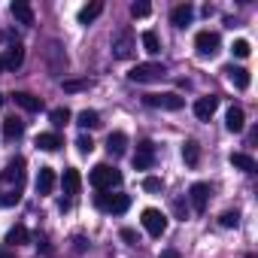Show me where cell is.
I'll return each instance as SVG.
<instances>
[{"label":"cell","mask_w":258,"mask_h":258,"mask_svg":"<svg viewBox=\"0 0 258 258\" xmlns=\"http://www.w3.org/2000/svg\"><path fill=\"white\" fill-rule=\"evenodd\" d=\"M4 103H7V97H4V94H0V106H4Z\"/></svg>","instance_id":"ab89813d"},{"label":"cell","mask_w":258,"mask_h":258,"mask_svg":"<svg viewBox=\"0 0 258 258\" xmlns=\"http://www.w3.org/2000/svg\"><path fill=\"white\" fill-rule=\"evenodd\" d=\"M13 100H16L22 109H28V112H40V109H43V100H40V97H34V94H28V91H16V94H13Z\"/></svg>","instance_id":"d6986e66"},{"label":"cell","mask_w":258,"mask_h":258,"mask_svg":"<svg viewBox=\"0 0 258 258\" xmlns=\"http://www.w3.org/2000/svg\"><path fill=\"white\" fill-rule=\"evenodd\" d=\"M225 73H228V79L234 82V88H240V91H246L249 88V82H252V76H249V70L246 67H225Z\"/></svg>","instance_id":"2e32d148"},{"label":"cell","mask_w":258,"mask_h":258,"mask_svg":"<svg viewBox=\"0 0 258 258\" xmlns=\"http://www.w3.org/2000/svg\"><path fill=\"white\" fill-rule=\"evenodd\" d=\"M49 118H52L55 127H64V124L70 121V109H67V106H55V109L49 112Z\"/></svg>","instance_id":"f1b7e54d"},{"label":"cell","mask_w":258,"mask_h":258,"mask_svg":"<svg viewBox=\"0 0 258 258\" xmlns=\"http://www.w3.org/2000/svg\"><path fill=\"white\" fill-rule=\"evenodd\" d=\"M143 103H146V106H155V109H170V112H176V109L185 106V100H182L179 94H173V91H164V94H146Z\"/></svg>","instance_id":"8992f818"},{"label":"cell","mask_w":258,"mask_h":258,"mask_svg":"<svg viewBox=\"0 0 258 258\" xmlns=\"http://www.w3.org/2000/svg\"><path fill=\"white\" fill-rule=\"evenodd\" d=\"M191 19H195V7L191 4H179V7L170 10V25L173 28H185V25H191Z\"/></svg>","instance_id":"8fae6325"},{"label":"cell","mask_w":258,"mask_h":258,"mask_svg":"<svg viewBox=\"0 0 258 258\" xmlns=\"http://www.w3.org/2000/svg\"><path fill=\"white\" fill-rule=\"evenodd\" d=\"M61 146H64V140H61L58 134H52V131L37 137V149H43V152H58Z\"/></svg>","instance_id":"44dd1931"},{"label":"cell","mask_w":258,"mask_h":258,"mask_svg":"<svg viewBox=\"0 0 258 258\" xmlns=\"http://www.w3.org/2000/svg\"><path fill=\"white\" fill-rule=\"evenodd\" d=\"M158 258H179V252H173V249H167V252H161Z\"/></svg>","instance_id":"74e56055"},{"label":"cell","mask_w":258,"mask_h":258,"mask_svg":"<svg viewBox=\"0 0 258 258\" xmlns=\"http://www.w3.org/2000/svg\"><path fill=\"white\" fill-rule=\"evenodd\" d=\"M76 149H79V152H82V155H88V152H91V149H94V140H91V137H85V134H82V137H79V140H76Z\"/></svg>","instance_id":"836d02e7"},{"label":"cell","mask_w":258,"mask_h":258,"mask_svg":"<svg viewBox=\"0 0 258 258\" xmlns=\"http://www.w3.org/2000/svg\"><path fill=\"white\" fill-rule=\"evenodd\" d=\"M28 240H31V231H28L25 225H16V228L7 234V243H10V246H25Z\"/></svg>","instance_id":"4316f807"},{"label":"cell","mask_w":258,"mask_h":258,"mask_svg":"<svg viewBox=\"0 0 258 258\" xmlns=\"http://www.w3.org/2000/svg\"><path fill=\"white\" fill-rule=\"evenodd\" d=\"M161 185H164V182H161L158 176H146V179H143V191H161Z\"/></svg>","instance_id":"e575fe53"},{"label":"cell","mask_w":258,"mask_h":258,"mask_svg":"<svg viewBox=\"0 0 258 258\" xmlns=\"http://www.w3.org/2000/svg\"><path fill=\"white\" fill-rule=\"evenodd\" d=\"M55 188V170L52 167H40L37 173V195H52Z\"/></svg>","instance_id":"ac0fdd59"},{"label":"cell","mask_w":258,"mask_h":258,"mask_svg":"<svg viewBox=\"0 0 258 258\" xmlns=\"http://www.w3.org/2000/svg\"><path fill=\"white\" fill-rule=\"evenodd\" d=\"M155 164V143L152 140H140L137 143V155H134V167L137 170H149Z\"/></svg>","instance_id":"9c48e42d"},{"label":"cell","mask_w":258,"mask_h":258,"mask_svg":"<svg viewBox=\"0 0 258 258\" xmlns=\"http://www.w3.org/2000/svg\"><path fill=\"white\" fill-rule=\"evenodd\" d=\"M188 201H191V210L201 216V213H207V204H210V185L207 182H195L191 188H188Z\"/></svg>","instance_id":"30bf717a"},{"label":"cell","mask_w":258,"mask_h":258,"mask_svg":"<svg viewBox=\"0 0 258 258\" xmlns=\"http://www.w3.org/2000/svg\"><path fill=\"white\" fill-rule=\"evenodd\" d=\"M22 134H25V121H22V118H16V115L4 118V140H7V143L19 140Z\"/></svg>","instance_id":"9a60e30c"},{"label":"cell","mask_w":258,"mask_h":258,"mask_svg":"<svg viewBox=\"0 0 258 258\" xmlns=\"http://www.w3.org/2000/svg\"><path fill=\"white\" fill-rule=\"evenodd\" d=\"M76 124H79V127H100V112H94V109H82V112L76 115Z\"/></svg>","instance_id":"83f0119b"},{"label":"cell","mask_w":258,"mask_h":258,"mask_svg":"<svg viewBox=\"0 0 258 258\" xmlns=\"http://www.w3.org/2000/svg\"><path fill=\"white\" fill-rule=\"evenodd\" d=\"M182 158H185L188 167H198V164H201V146H198L195 140H185V146H182Z\"/></svg>","instance_id":"cb8c5ba5"},{"label":"cell","mask_w":258,"mask_h":258,"mask_svg":"<svg viewBox=\"0 0 258 258\" xmlns=\"http://www.w3.org/2000/svg\"><path fill=\"white\" fill-rule=\"evenodd\" d=\"M219 225H222V228H237V225H240V213H237V210H225V213L219 216Z\"/></svg>","instance_id":"f546056e"},{"label":"cell","mask_w":258,"mask_h":258,"mask_svg":"<svg viewBox=\"0 0 258 258\" xmlns=\"http://www.w3.org/2000/svg\"><path fill=\"white\" fill-rule=\"evenodd\" d=\"M0 179H4L7 185H16V188H22V182H25V158H13V161L4 167Z\"/></svg>","instance_id":"ba28073f"},{"label":"cell","mask_w":258,"mask_h":258,"mask_svg":"<svg viewBox=\"0 0 258 258\" xmlns=\"http://www.w3.org/2000/svg\"><path fill=\"white\" fill-rule=\"evenodd\" d=\"M140 222H143V228H146L152 237H161V234L167 231V216H164L161 210H152V207L143 210V219H140Z\"/></svg>","instance_id":"52a82bcc"},{"label":"cell","mask_w":258,"mask_h":258,"mask_svg":"<svg viewBox=\"0 0 258 258\" xmlns=\"http://www.w3.org/2000/svg\"><path fill=\"white\" fill-rule=\"evenodd\" d=\"M10 13H13V19H16L19 25H34V10H31L28 0H13Z\"/></svg>","instance_id":"4fadbf2b"},{"label":"cell","mask_w":258,"mask_h":258,"mask_svg":"<svg viewBox=\"0 0 258 258\" xmlns=\"http://www.w3.org/2000/svg\"><path fill=\"white\" fill-rule=\"evenodd\" d=\"M121 240H124V243H131V246H137V243H140V237H137V231H134V228H121Z\"/></svg>","instance_id":"8d00e7d4"},{"label":"cell","mask_w":258,"mask_h":258,"mask_svg":"<svg viewBox=\"0 0 258 258\" xmlns=\"http://www.w3.org/2000/svg\"><path fill=\"white\" fill-rule=\"evenodd\" d=\"M231 52H234L237 58H249V52H252V46H249L246 40H234V46H231Z\"/></svg>","instance_id":"d6a6232c"},{"label":"cell","mask_w":258,"mask_h":258,"mask_svg":"<svg viewBox=\"0 0 258 258\" xmlns=\"http://www.w3.org/2000/svg\"><path fill=\"white\" fill-rule=\"evenodd\" d=\"M167 76V67L164 64H155V61H146V64H137L127 70V79L131 82H155V79H164Z\"/></svg>","instance_id":"3957f363"},{"label":"cell","mask_w":258,"mask_h":258,"mask_svg":"<svg viewBox=\"0 0 258 258\" xmlns=\"http://www.w3.org/2000/svg\"><path fill=\"white\" fill-rule=\"evenodd\" d=\"M82 88H88L85 79H67V82H64V91H82Z\"/></svg>","instance_id":"d590c367"},{"label":"cell","mask_w":258,"mask_h":258,"mask_svg":"<svg viewBox=\"0 0 258 258\" xmlns=\"http://www.w3.org/2000/svg\"><path fill=\"white\" fill-rule=\"evenodd\" d=\"M19 198H22V188L0 191V207H13V204H19Z\"/></svg>","instance_id":"4dcf8cb0"},{"label":"cell","mask_w":258,"mask_h":258,"mask_svg":"<svg viewBox=\"0 0 258 258\" xmlns=\"http://www.w3.org/2000/svg\"><path fill=\"white\" fill-rule=\"evenodd\" d=\"M4 70H7V58H4V55H0V73H4Z\"/></svg>","instance_id":"f35d334b"},{"label":"cell","mask_w":258,"mask_h":258,"mask_svg":"<svg viewBox=\"0 0 258 258\" xmlns=\"http://www.w3.org/2000/svg\"><path fill=\"white\" fill-rule=\"evenodd\" d=\"M231 164L237 170H243V173H255V158H249L246 152H234L231 155Z\"/></svg>","instance_id":"484cf974"},{"label":"cell","mask_w":258,"mask_h":258,"mask_svg":"<svg viewBox=\"0 0 258 258\" xmlns=\"http://www.w3.org/2000/svg\"><path fill=\"white\" fill-rule=\"evenodd\" d=\"M149 13H152V7L146 4V0H140V4H131V16H134V19H146Z\"/></svg>","instance_id":"1f68e13d"},{"label":"cell","mask_w":258,"mask_h":258,"mask_svg":"<svg viewBox=\"0 0 258 258\" xmlns=\"http://www.w3.org/2000/svg\"><path fill=\"white\" fill-rule=\"evenodd\" d=\"M61 185H64V195H76V191H79V185H82L79 170H76V167H67V170H64V176H61Z\"/></svg>","instance_id":"ffe728a7"},{"label":"cell","mask_w":258,"mask_h":258,"mask_svg":"<svg viewBox=\"0 0 258 258\" xmlns=\"http://www.w3.org/2000/svg\"><path fill=\"white\" fill-rule=\"evenodd\" d=\"M106 152L115 155V158L124 155V152H127V134H124V131H112V134L106 137Z\"/></svg>","instance_id":"5bb4252c"},{"label":"cell","mask_w":258,"mask_h":258,"mask_svg":"<svg viewBox=\"0 0 258 258\" xmlns=\"http://www.w3.org/2000/svg\"><path fill=\"white\" fill-rule=\"evenodd\" d=\"M140 43H143V49H146L149 55H158V52H161V40H158L155 31H143V34H140Z\"/></svg>","instance_id":"d4e9b609"},{"label":"cell","mask_w":258,"mask_h":258,"mask_svg":"<svg viewBox=\"0 0 258 258\" xmlns=\"http://www.w3.org/2000/svg\"><path fill=\"white\" fill-rule=\"evenodd\" d=\"M225 127H228L231 134H240L243 127H246V115H243L240 106H231V109H228V115H225Z\"/></svg>","instance_id":"e0dca14e"},{"label":"cell","mask_w":258,"mask_h":258,"mask_svg":"<svg viewBox=\"0 0 258 258\" xmlns=\"http://www.w3.org/2000/svg\"><path fill=\"white\" fill-rule=\"evenodd\" d=\"M100 13H103V4H100V0L82 7V10H79V25H91L94 19H100Z\"/></svg>","instance_id":"7402d4cb"},{"label":"cell","mask_w":258,"mask_h":258,"mask_svg":"<svg viewBox=\"0 0 258 258\" xmlns=\"http://www.w3.org/2000/svg\"><path fill=\"white\" fill-rule=\"evenodd\" d=\"M0 258H10V255H7V252H0Z\"/></svg>","instance_id":"60d3db41"},{"label":"cell","mask_w":258,"mask_h":258,"mask_svg":"<svg viewBox=\"0 0 258 258\" xmlns=\"http://www.w3.org/2000/svg\"><path fill=\"white\" fill-rule=\"evenodd\" d=\"M134 49H137V40H134V31L127 28V25H121L115 34H112V55L118 58V61H127L134 55Z\"/></svg>","instance_id":"7a4b0ae2"},{"label":"cell","mask_w":258,"mask_h":258,"mask_svg":"<svg viewBox=\"0 0 258 258\" xmlns=\"http://www.w3.org/2000/svg\"><path fill=\"white\" fill-rule=\"evenodd\" d=\"M216 106H219V97H213V94L198 97V100H195V115H198L201 121H210L213 112H216Z\"/></svg>","instance_id":"7c38bea8"},{"label":"cell","mask_w":258,"mask_h":258,"mask_svg":"<svg viewBox=\"0 0 258 258\" xmlns=\"http://www.w3.org/2000/svg\"><path fill=\"white\" fill-rule=\"evenodd\" d=\"M88 182H91L97 191H109V188L121 185V173H118L115 167H109V164H97V167L88 173Z\"/></svg>","instance_id":"6da1fadb"},{"label":"cell","mask_w":258,"mask_h":258,"mask_svg":"<svg viewBox=\"0 0 258 258\" xmlns=\"http://www.w3.org/2000/svg\"><path fill=\"white\" fill-rule=\"evenodd\" d=\"M195 49H198L201 58H213V55L222 49V37H219L216 31H201V34L195 37Z\"/></svg>","instance_id":"5b68a950"},{"label":"cell","mask_w":258,"mask_h":258,"mask_svg":"<svg viewBox=\"0 0 258 258\" xmlns=\"http://www.w3.org/2000/svg\"><path fill=\"white\" fill-rule=\"evenodd\" d=\"M94 204H97L100 210H106V213L121 216L127 207H131V195H106V191H100V195L94 198Z\"/></svg>","instance_id":"277c9868"},{"label":"cell","mask_w":258,"mask_h":258,"mask_svg":"<svg viewBox=\"0 0 258 258\" xmlns=\"http://www.w3.org/2000/svg\"><path fill=\"white\" fill-rule=\"evenodd\" d=\"M4 58H7V70H19V67H22V61H25V49H22V43L10 46V52H7Z\"/></svg>","instance_id":"603a6c76"}]
</instances>
